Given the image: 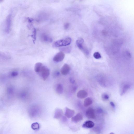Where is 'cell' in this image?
<instances>
[{
  "mask_svg": "<svg viewBox=\"0 0 134 134\" xmlns=\"http://www.w3.org/2000/svg\"><path fill=\"white\" fill-rule=\"evenodd\" d=\"M71 38H68L56 41L53 44V46L54 47L57 48L67 46L71 43Z\"/></svg>",
  "mask_w": 134,
  "mask_h": 134,
  "instance_id": "1",
  "label": "cell"
},
{
  "mask_svg": "<svg viewBox=\"0 0 134 134\" xmlns=\"http://www.w3.org/2000/svg\"><path fill=\"white\" fill-rule=\"evenodd\" d=\"M84 40L83 38H80L76 41V44L77 46L82 51L84 54L86 56H88L89 54V52L88 49L84 47L83 44Z\"/></svg>",
  "mask_w": 134,
  "mask_h": 134,
  "instance_id": "2",
  "label": "cell"
},
{
  "mask_svg": "<svg viewBox=\"0 0 134 134\" xmlns=\"http://www.w3.org/2000/svg\"><path fill=\"white\" fill-rule=\"evenodd\" d=\"M42 78L44 80H45L48 78L50 74V70L46 67L42 66L40 72Z\"/></svg>",
  "mask_w": 134,
  "mask_h": 134,
  "instance_id": "3",
  "label": "cell"
},
{
  "mask_svg": "<svg viewBox=\"0 0 134 134\" xmlns=\"http://www.w3.org/2000/svg\"><path fill=\"white\" fill-rule=\"evenodd\" d=\"M12 23V17L9 15L6 18L5 22V30L6 32L9 33L11 29Z\"/></svg>",
  "mask_w": 134,
  "mask_h": 134,
  "instance_id": "4",
  "label": "cell"
},
{
  "mask_svg": "<svg viewBox=\"0 0 134 134\" xmlns=\"http://www.w3.org/2000/svg\"><path fill=\"white\" fill-rule=\"evenodd\" d=\"M65 55L64 52L61 51L56 54L53 58V60L56 62L62 61L65 57Z\"/></svg>",
  "mask_w": 134,
  "mask_h": 134,
  "instance_id": "5",
  "label": "cell"
},
{
  "mask_svg": "<svg viewBox=\"0 0 134 134\" xmlns=\"http://www.w3.org/2000/svg\"><path fill=\"white\" fill-rule=\"evenodd\" d=\"M131 86L128 83H124L122 85L120 89V95L121 96L124 95L130 88Z\"/></svg>",
  "mask_w": 134,
  "mask_h": 134,
  "instance_id": "6",
  "label": "cell"
},
{
  "mask_svg": "<svg viewBox=\"0 0 134 134\" xmlns=\"http://www.w3.org/2000/svg\"><path fill=\"white\" fill-rule=\"evenodd\" d=\"M104 76L100 75L97 77V80L102 86L106 87L108 85V80Z\"/></svg>",
  "mask_w": 134,
  "mask_h": 134,
  "instance_id": "7",
  "label": "cell"
},
{
  "mask_svg": "<svg viewBox=\"0 0 134 134\" xmlns=\"http://www.w3.org/2000/svg\"><path fill=\"white\" fill-rule=\"evenodd\" d=\"M40 38L42 41L45 43H51L52 41V38L46 33L42 34L41 35Z\"/></svg>",
  "mask_w": 134,
  "mask_h": 134,
  "instance_id": "8",
  "label": "cell"
},
{
  "mask_svg": "<svg viewBox=\"0 0 134 134\" xmlns=\"http://www.w3.org/2000/svg\"><path fill=\"white\" fill-rule=\"evenodd\" d=\"M86 115L88 118H94L95 117V115L94 109L91 108L88 109L86 112Z\"/></svg>",
  "mask_w": 134,
  "mask_h": 134,
  "instance_id": "9",
  "label": "cell"
},
{
  "mask_svg": "<svg viewBox=\"0 0 134 134\" xmlns=\"http://www.w3.org/2000/svg\"><path fill=\"white\" fill-rule=\"evenodd\" d=\"M70 69V67L69 65L67 64H65L62 67L61 72L62 75H66L69 73Z\"/></svg>",
  "mask_w": 134,
  "mask_h": 134,
  "instance_id": "10",
  "label": "cell"
},
{
  "mask_svg": "<svg viewBox=\"0 0 134 134\" xmlns=\"http://www.w3.org/2000/svg\"><path fill=\"white\" fill-rule=\"evenodd\" d=\"M83 119V117L82 115L78 113L72 117V121L73 122L77 123L82 121Z\"/></svg>",
  "mask_w": 134,
  "mask_h": 134,
  "instance_id": "11",
  "label": "cell"
},
{
  "mask_svg": "<svg viewBox=\"0 0 134 134\" xmlns=\"http://www.w3.org/2000/svg\"><path fill=\"white\" fill-rule=\"evenodd\" d=\"M66 109L65 115L66 117L69 118L73 117L75 114V111L67 107Z\"/></svg>",
  "mask_w": 134,
  "mask_h": 134,
  "instance_id": "12",
  "label": "cell"
},
{
  "mask_svg": "<svg viewBox=\"0 0 134 134\" xmlns=\"http://www.w3.org/2000/svg\"><path fill=\"white\" fill-rule=\"evenodd\" d=\"M88 94L87 92L84 90H81L79 91L77 94V96L81 99L86 98Z\"/></svg>",
  "mask_w": 134,
  "mask_h": 134,
  "instance_id": "13",
  "label": "cell"
},
{
  "mask_svg": "<svg viewBox=\"0 0 134 134\" xmlns=\"http://www.w3.org/2000/svg\"><path fill=\"white\" fill-rule=\"evenodd\" d=\"M94 125V123L93 121H87L84 122L82 126L84 128L89 129L93 128Z\"/></svg>",
  "mask_w": 134,
  "mask_h": 134,
  "instance_id": "14",
  "label": "cell"
},
{
  "mask_svg": "<svg viewBox=\"0 0 134 134\" xmlns=\"http://www.w3.org/2000/svg\"><path fill=\"white\" fill-rule=\"evenodd\" d=\"M63 112L61 109L57 108L56 109L54 117L57 119H59L62 117Z\"/></svg>",
  "mask_w": 134,
  "mask_h": 134,
  "instance_id": "15",
  "label": "cell"
},
{
  "mask_svg": "<svg viewBox=\"0 0 134 134\" xmlns=\"http://www.w3.org/2000/svg\"><path fill=\"white\" fill-rule=\"evenodd\" d=\"M43 64L40 62H38L35 65L34 67V70L35 72L37 73H39Z\"/></svg>",
  "mask_w": 134,
  "mask_h": 134,
  "instance_id": "16",
  "label": "cell"
},
{
  "mask_svg": "<svg viewBox=\"0 0 134 134\" xmlns=\"http://www.w3.org/2000/svg\"><path fill=\"white\" fill-rule=\"evenodd\" d=\"M93 103L92 99L90 97H88L86 99L84 102V106L87 107L89 106Z\"/></svg>",
  "mask_w": 134,
  "mask_h": 134,
  "instance_id": "17",
  "label": "cell"
},
{
  "mask_svg": "<svg viewBox=\"0 0 134 134\" xmlns=\"http://www.w3.org/2000/svg\"><path fill=\"white\" fill-rule=\"evenodd\" d=\"M56 91L58 94H60L63 93V86L61 84H57L56 86Z\"/></svg>",
  "mask_w": 134,
  "mask_h": 134,
  "instance_id": "18",
  "label": "cell"
},
{
  "mask_svg": "<svg viewBox=\"0 0 134 134\" xmlns=\"http://www.w3.org/2000/svg\"><path fill=\"white\" fill-rule=\"evenodd\" d=\"M62 52H64L67 53H70L71 50V48L70 47H66L61 48L60 49Z\"/></svg>",
  "mask_w": 134,
  "mask_h": 134,
  "instance_id": "19",
  "label": "cell"
},
{
  "mask_svg": "<svg viewBox=\"0 0 134 134\" xmlns=\"http://www.w3.org/2000/svg\"><path fill=\"white\" fill-rule=\"evenodd\" d=\"M31 127L33 130H37L39 128V125L38 123H35L32 124Z\"/></svg>",
  "mask_w": 134,
  "mask_h": 134,
  "instance_id": "20",
  "label": "cell"
},
{
  "mask_svg": "<svg viewBox=\"0 0 134 134\" xmlns=\"http://www.w3.org/2000/svg\"><path fill=\"white\" fill-rule=\"evenodd\" d=\"M110 98L109 95L106 93H103L102 96V99L104 101H106L108 100Z\"/></svg>",
  "mask_w": 134,
  "mask_h": 134,
  "instance_id": "21",
  "label": "cell"
},
{
  "mask_svg": "<svg viewBox=\"0 0 134 134\" xmlns=\"http://www.w3.org/2000/svg\"><path fill=\"white\" fill-rule=\"evenodd\" d=\"M94 58L97 59H100L101 57V56L100 53L98 52H96L94 53L93 54Z\"/></svg>",
  "mask_w": 134,
  "mask_h": 134,
  "instance_id": "22",
  "label": "cell"
},
{
  "mask_svg": "<svg viewBox=\"0 0 134 134\" xmlns=\"http://www.w3.org/2000/svg\"><path fill=\"white\" fill-rule=\"evenodd\" d=\"M36 29L35 28H34L33 34L31 36V37L33 38V41L34 43L35 41L36 40Z\"/></svg>",
  "mask_w": 134,
  "mask_h": 134,
  "instance_id": "23",
  "label": "cell"
},
{
  "mask_svg": "<svg viewBox=\"0 0 134 134\" xmlns=\"http://www.w3.org/2000/svg\"><path fill=\"white\" fill-rule=\"evenodd\" d=\"M18 73L17 72H13L11 73V76L13 77L17 76L18 75Z\"/></svg>",
  "mask_w": 134,
  "mask_h": 134,
  "instance_id": "24",
  "label": "cell"
},
{
  "mask_svg": "<svg viewBox=\"0 0 134 134\" xmlns=\"http://www.w3.org/2000/svg\"><path fill=\"white\" fill-rule=\"evenodd\" d=\"M70 26V24L69 23H66L64 25V27L65 29H67Z\"/></svg>",
  "mask_w": 134,
  "mask_h": 134,
  "instance_id": "25",
  "label": "cell"
},
{
  "mask_svg": "<svg viewBox=\"0 0 134 134\" xmlns=\"http://www.w3.org/2000/svg\"><path fill=\"white\" fill-rule=\"evenodd\" d=\"M69 79L70 83L72 84H74L75 83V81L74 80L71 78H70Z\"/></svg>",
  "mask_w": 134,
  "mask_h": 134,
  "instance_id": "26",
  "label": "cell"
},
{
  "mask_svg": "<svg viewBox=\"0 0 134 134\" xmlns=\"http://www.w3.org/2000/svg\"><path fill=\"white\" fill-rule=\"evenodd\" d=\"M110 104L113 107V108L115 107V104L113 103V102H111L110 103Z\"/></svg>",
  "mask_w": 134,
  "mask_h": 134,
  "instance_id": "27",
  "label": "cell"
},
{
  "mask_svg": "<svg viewBox=\"0 0 134 134\" xmlns=\"http://www.w3.org/2000/svg\"><path fill=\"white\" fill-rule=\"evenodd\" d=\"M109 134H115L111 132Z\"/></svg>",
  "mask_w": 134,
  "mask_h": 134,
  "instance_id": "28",
  "label": "cell"
}]
</instances>
